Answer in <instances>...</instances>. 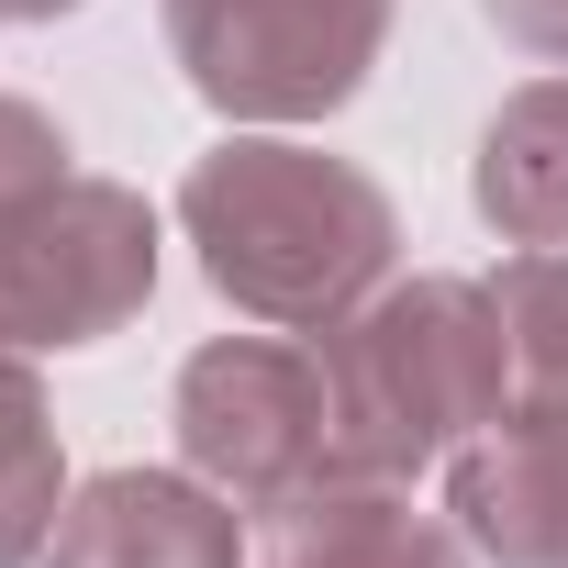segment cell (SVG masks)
<instances>
[{"label": "cell", "instance_id": "7a4b0ae2", "mask_svg": "<svg viewBox=\"0 0 568 568\" xmlns=\"http://www.w3.org/2000/svg\"><path fill=\"white\" fill-rule=\"evenodd\" d=\"M501 302L479 313V291H457V278H424V291H402L390 313H368L324 379H335V446H357L368 468H424L457 424H479L501 402Z\"/></svg>", "mask_w": 568, "mask_h": 568}, {"label": "cell", "instance_id": "8992f818", "mask_svg": "<svg viewBox=\"0 0 568 568\" xmlns=\"http://www.w3.org/2000/svg\"><path fill=\"white\" fill-rule=\"evenodd\" d=\"M479 201H490V223H513V234H535V245L568 234V90H524V101L490 123Z\"/></svg>", "mask_w": 568, "mask_h": 568}, {"label": "cell", "instance_id": "277c9868", "mask_svg": "<svg viewBox=\"0 0 568 568\" xmlns=\"http://www.w3.org/2000/svg\"><path fill=\"white\" fill-rule=\"evenodd\" d=\"M179 424H190V457L245 479V490H302L335 446V379L324 357H278V346H212L190 379H179Z\"/></svg>", "mask_w": 568, "mask_h": 568}, {"label": "cell", "instance_id": "52a82bcc", "mask_svg": "<svg viewBox=\"0 0 568 568\" xmlns=\"http://www.w3.org/2000/svg\"><path fill=\"white\" fill-rule=\"evenodd\" d=\"M45 501H57L45 413H34L23 368H0V568H23V557L45 546Z\"/></svg>", "mask_w": 568, "mask_h": 568}, {"label": "cell", "instance_id": "3957f363", "mask_svg": "<svg viewBox=\"0 0 568 568\" xmlns=\"http://www.w3.org/2000/svg\"><path fill=\"white\" fill-rule=\"evenodd\" d=\"M390 0H168V34L223 112H335Z\"/></svg>", "mask_w": 568, "mask_h": 568}, {"label": "cell", "instance_id": "ba28073f", "mask_svg": "<svg viewBox=\"0 0 568 568\" xmlns=\"http://www.w3.org/2000/svg\"><path fill=\"white\" fill-rule=\"evenodd\" d=\"M490 23H513L524 45H546V57H568V0H490Z\"/></svg>", "mask_w": 568, "mask_h": 568}, {"label": "cell", "instance_id": "6da1fadb", "mask_svg": "<svg viewBox=\"0 0 568 568\" xmlns=\"http://www.w3.org/2000/svg\"><path fill=\"white\" fill-rule=\"evenodd\" d=\"M190 223L212 245V278L245 313H335L390 245V212L368 179L302 156V145H223L190 179Z\"/></svg>", "mask_w": 568, "mask_h": 568}, {"label": "cell", "instance_id": "5b68a950", "mask_svg": "<svg viewBox=\"0 0 568 568\" xmlns=\"http://www.w3.org/2000/svg\"><path fill=\"white\" fill-rule=\"evenodd\" d=\"M45 568H234V524L179 479H101Z\"/></svg>", "mask_w": 568, "mask_h": 568}]
</instances>
